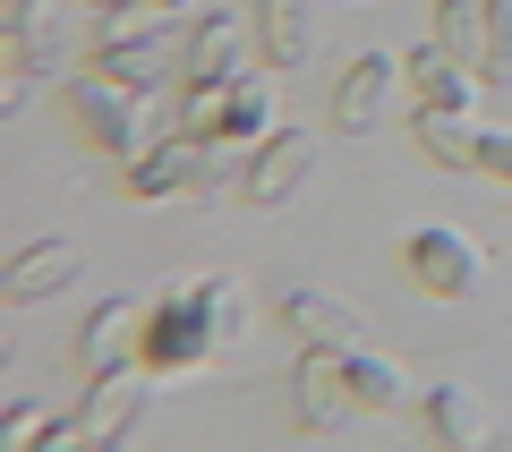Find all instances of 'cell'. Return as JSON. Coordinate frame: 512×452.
<instances>
[{"instance_id":"cell-7","label":"cell","mask_w":512,"mask_h":452,"mask_svg":"<svg viewBox=\"0 0 512 452\" xmlns=\"http://www.w3.org/2000/svg\"><path fill=\"white\" fill-rule=\"evenodd\" d=\"M146 316L154 299H103V308L77 325V376H111V367H146Z\"/></svg>"},{"instance_id":"cell-15","label":"cell","mask_w":512,"mask_h":452,"mask_svg":"<svg viewBox=\"0 0 512 452\" xmlns=\"http://www.w3.org/2000/svg\"><path fill=\"white\" fill-rule=\"evenodd\" d=\"M274 316H282L308 350H359V342H367V333H359V308L333 299V290H282Z\"/></svg>"},{"instance_id":"cell-19","label":"cell","mask_w":512,"mask_h":452,"mask_svg":"<svg viewBox=\"0 0 512 452\" xmlns=\"http://www.w3.org/2000/svg\"><path fill=\"white\" fill-rule=\"evenodd\" d=\"M342 367H350V393H359V410L367 418H402L410 410V376H402V367H393V359H376V350H342Z\"/></svg>"},{"instance_id":"cell-8","label":"cell","mask_w":512,"mask_h":452,"mask_svg":"<svg viewBox=\"0 0 512 452\" xmlns=\"http://www.w3.org/2000/svg\"><path fill=\"white\" fill-rule=\"evenodd\" d=\"M94 69L120 77L128 94H163V86L188 77V26H163V35H137V43H103Z\"/></svg>"},{"instance_id":"cell-2","label":"cell","mask_w":512,"mask_h":452,"mask_svg":"<svg viewBox=\"0 0 512 452\" xmlns=\"http://www.w3.org/2000/svg\"><path fill=\"white\" fill-rule=\"evenodd\" d=\"M222 359V333H214V282H163L154 290V316H146V367L154 376H188V367Z\"/></svg>"},{"instance_id":"cell-22","label":"cell","mask_w":512,"mask_h":452,"mask_svg":"<svg viewBox=\"0 0 512 452\" xmlns=\"http://www.w3.org/2000/svg\"><path fill=\"white\" fill-rule=\"evenodd\" d=\"M410 137H419V154L436 171H470V120H436V111H419Z\"/></svg>"},{"instance_id":"cell-1","label":"cell","mask_w":512,"mask_h":452,"mask_svg":"<svg viewBox=\"0 0 512 452\" xmlns=\"http://www.w3.org/2000/svg\"><path fill=\"white\" fill-rule=\"evenodd\" d=\"M274 111H282L274 69H239L222 86H180V128L205 137V145H265L282 128Z\"/></svg>"},{"instance_id":"cell-23","label":"cell","mask_w":512,"mask_h":452,"mask_svg":"<svg viewBox=\"0 0 512 452\" xmlns=\"http://www.w3.org/2000/svg\"><path fill=\"white\" fill-rule=\"evenodd\" d=\"M487 9V35H478V77L512 86V0H478Z\"/></svg>"},{"instance_id":"cell-17","label":"cell","mask_w":512,"mask_h":452,"mask_svg":"<svg viewBox=\"0 0 512 452\" xmlns=\"http://www.w3.org/2000/svg\"><path fill=\"white\" fill-rule=\"evenodd\" d=\"M419 427H427V444H444V452H478L487 444V410H478L461 384H436V393L419 401Z\"/></svg>"},{"instance_id":"cell-26","label":"cell","mask_w":512,"mask_h":452,"mask_svg":"<svg viewBox=\"0 0 512 452\" xmlns=\"http://www.w3.org/2000/svg\"><path fill=\"white\" fill-rule=\"evenodd\" d=\"M43 435H60V410H43V401H18V410L0 418V444H9V452L43 444Z\"/></svg>"},{"instance_id":"cell-24","label":"cell","mask_w":512,"mask_h":452,"mask_svg":"<svg viewBox=\"0 0 512 452\" xmlns=\"http://www.w3.org/2000/svg\"><path fill=\"white\" fill-rule=\"evenodd\" d=\"M248 325H256L248 282H239V273H214V333H222V350H239V342H248Z\"/></svg>"},{"instance_id":"cell-20","label":"cell","mask_w":512,"mask_h":452,"mask_svg":"<svg viewBox=\"0 0 512 452\" xmlns=\"http://www.w3.org/2000/svg\"><path fill=\"white\" fill-rule=\"evenodd\" d=\"M188 0H120V9H94L103 18V43H137V35H163V26H180ZM94 43V52H103Z\"/></svg>"},{"instance_id":"cell-4","label":"cell","mask_w":512,"mask_h":452,"mask_svg":"<svg viewBox=\"0 0 512 452\" xmlns=\"http://www.w3.org/2000/svg\"><path fill=\"white\" fill-rule=\"evenodd\" d=\"M120 205H214V145L171 128L163 145H146L137 163H120Z\"/></svg>"},{"instance_id":"cell-25","label":"cell","mask_w":512,"mask_h":452,"mask_svg":"<svg viewBox=\"0 0 512 452\" xmlns=\"http://www.w3.org/2000/svg\"><path fill=\"white\" fill-rule=\"evenodd\" d=\"M470 180L512 188V128H470Z\"/></svg>"},{"instance_id":"cell-10","label":"cell","mask_w":512,"mask_h":452,"mask_svg":"<svg viewBox=\"0 0 512 452\" xmlns=\"http://www.w3.org/2000/svg\"><path fill=\"white\" fill-rule=\"evenodd\" d=\"M308 171H316V137L308 128H274V137L248 154V171H239V197L248 205H291L299 188H308Z\"/></svg>"},{"instance_id":"cell-5","label":"cell","mask_w":512,"mask_h":452,"mask_svg":"<svg viewBox=\"0 0 512 452\" xmlns=\"http://www.w3.org/2000/svg\"><path fill=\"white\" fill-rule=\"evenodd\" d=\"M154 384H163L154 367H111V376H86V401L60 418V444L103 452V444H120V435H137V418H146Z\"/></svg>"},{"instance_id":"cell-9","label":"cell","mask_w":512,"mask_h":452,"mask_svg":"<svg viewBox=\"0 0 512 452\" xmlns=\"http://www.w3.org/2000/svg\"><path fill=\"white\" fill-rule=\"evenodd\" d=\"M94 0H18L9 9V26L26 35V52L43 60V69H69L77 43H103V18H86Z\"/></svg>"},{"instance_id":"cell-12","label":"cell","mask_w":512,"mask_h":452,"mask_svg":"<svg viewBox=\"0 0 512 452\" xmlns=\"http://www.w3.org/2000/svg\"><path fill=\"white\" fill-rule=\"evenodd\" d=\"M359 393H350V367H342V350H308L299 359V427L308 435H342V427H359Z\"/></svg>"},{"instance_id":"cell-21","label":"cell","mask_w":512,"mask_h":452,"mask_svg":"<svg viewBox=\"0 0 512 452\" xmlns=\"http://www.w3.org/2000/svg\"><path fill=\"white\" fill-rule=\"evenodd\" d=\"M478 35H487V9L478 0H436V52L478 69Z\"/></svg>"},{"instance_id":"cell-16","label":"cell","mask_w":512,"mask_h":452,"mask_svg":"<svg viewBox=\"0 0 512 452\" xmlns=\"http://www.w3.org/2000/svg\"><path fill=\"white\" fill-rule=\"evenodd\" d=\"M410 103L419 111H436V120H470L478 111V86H487V77L478 69H461V60H444L436 43H427V52H410Z\"/></svg>"},{"instance_id":"cell-27","label":"cell","mask_w":512,"mask_h":452,"mask_svg":"<svg viewBox=\"0 0 512 452\" xmlns=\"http://www.w3.org/2000/svg\"><path fill=\"white\" fill-rule=\"evenodd\" d=\"M26 94H35V77H26V69H0V111H18Z\"/></svg>"},{"instance_id":"cell-13","label":"cell","mask_w":512,"mask_h":452,"mask_svg":"<svg viewBox=\"0 0 512 452\" xmlns=\"http://www.w3.org/2000/svg\"><path fill=\"white\" fill-rule=\"evenodd\" d=\"M86 273V256L69 248V239H35V248L9 256V273H0V308H43V299H60V290Z\"/></svg>"},{"instance_id":"cell-3","label":"cell","mask_w":512,"mask_h":452,"mask_svg":"<svg viewBox=\"0 0 512 452\" xmlns=\"http://www.w3.org/2000/svg\"><path fill=\"white\" fill-rule=\"evenodd\" d=\"M146 94H128L120 77H103V69H77L69 86H60V111H69V137L86 145L94 163H137L146 145H137V120H146Z\"/></svg>"},{"instance_id":"cell-14","label":"cell","mask_w":512,"mask_h":452,"mask_svg":"<svg viewBox=\"0 0 512 452\" xmlns=\"http://www.w3.org/2000/svg\"><path fill=\"white\" fill-rule=\"evenodd\" d=\"M248 52H256V69H274V77L308 69V52H316L308 0H256V18H248Z\"/></svg>"},{"instance_id":"cell-11","label":"cell","mask_w":512,"mask_h":452,"mask_svg":"<svg viewBox=\"0 0 512 452\" xmlns=\"http://www.w3.org/2000/svg\"><path fill=\"white\" fill-rule=\"evenodd\" d=\"M393 86H402V60H393V52H359L342 77H333V128H342V137H367V128H384V111H393Z\"/></svg>"},{"instance_id":"cell-18","label":"cell","mask_w":512,"mask_h":452,"mask_svg":"<svg viewBox=\"0 0 512 452\" xmlns=\"http://www.w3.org/2000/svg\"><path fill=\"white\" fill-rule=\"evenodd\" d=\"M239 43H248L239 18H188V77L180 86H222V77H239Z\"/></svg>"},{"instance_id":"cell-6","label":"cell","mask_w":512,"mask_h":452,"mask_svg":"<svg viewBox=\"0 0 512 452\" xmlns=\"http://www.w3.org/2000/svg\"><path fill=\"white\" fill-rule=\"evenodd\" d=\"M478 273H487V248H470L453 222H427V231L402 239V282L419 299H470Z\"/></svg>"}]
</instances>
